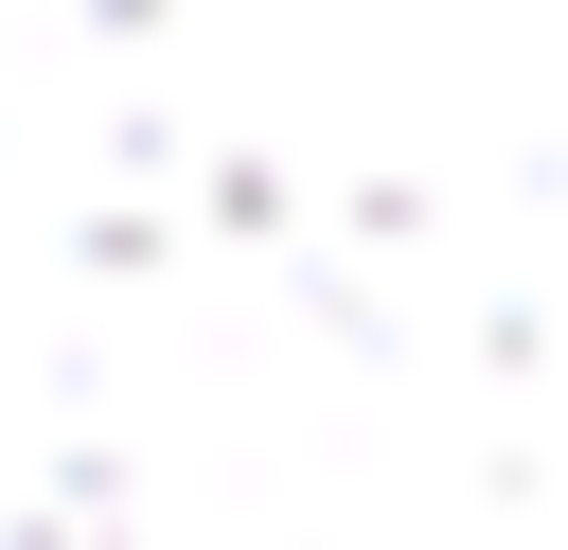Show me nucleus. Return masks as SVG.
<instances>
[{
    "label": "nucleus",
    "mask_w": 568,
    "mask_h": 550,
    "mask_svg": "<svg viewBox=\"0 0 568 550\" xmlns=\"http://www.w3.org/2000/svg\"><path fill=\"white\" fill-rule=\"evenodd\" d=\"M0 550H568V0H0Z\"/></svg>",
    "instance_id": "obj_1"
}]
</instances>
